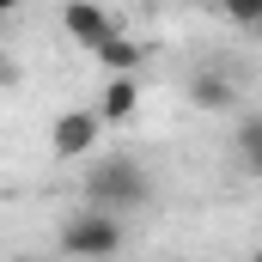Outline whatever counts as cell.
Masks as SVG:
<instances>
[{
  "mask_svg": "<svg viewBox=\"0 0 262 262\" xmlns=\"http://www.w3.org/2000/svg\"><path fill=\"white\" fill-rule=\"evenodd\" d=\"M85 201L92 207H110V213H134L152 201V177L140 159H98L85 171Z\"/></svg>",
  "mask_w": 262,
  "mask_h": 262,
  "instance_id": "1",
  "label": "cell"
},
{
  "mask_svg": "<svg viewBox=\"0 0 262 262\" xmlns=\"http://www.w3.org/2000/svg\"><path fill=\"white\" fill-rule=\"evenodd\" d=\"M55 244H61L67 256H116V250L128 244V232H122V220H116L110 207H92V201H85V213H67L61 220Z\"/></svg>",
  "mask_w": 262,
  "mask_h": 262,
  "instance_id": "2",
  "label": "cell"
},
{
  "mask_svg": "<svg viewBox=\"0 0 262 262\" xmlns=\"http://www.w3.org/2000/svg\"><path fill=\"white\" fill-rule=\"evenodd\" d=\"M61 25H67V37H73L79 49H92V55H98V49H104V43L122 31V18H116V12H104L98 0H67Z\"/></svg>",
  "mask_w": 262,
  "mask_h": 262,
  "instance_id": "3",
  "label": "cell"
},
{
  "mask_svg": "<svg viewBox=\"0 0 262 262\" xmlns=\"http://www.w3.org/2000/svg\"><path fill=\"white\" fill-rule=\"evenodd\" d=\"M98 134H104V116L98 110H67L49 128V152L55 159H85V152H98Z\"/></svg>",
  "mask_w": 262,
  "mask_h": 262,
  "instance_id": "4",
  "label": "cell"
},
{
  "mask_svg": "<svg viewBox=\"0 0 262 262\" xmlns=\"http://www.w3.org/2000/svg\"><path fill=\"white\" fill-rule=\"evenodd\" d=\"M183 92H189V104H195V110H213V116L238 110V85H232V79H226L220 67H195Z\"/></svg>",
  "mask_w": 262,
  "mask_h": 262,
  "instance_id": "5",
  "label": "cell"
},
{
  "mask_svg": "<svg viewBox=\"0 0 262 262\" xmlns=\"http://www.w3.org/2000/svg\"><path fill=\"white\" fill-rule=\"evenodd\" d=\"M134 110H140L134 73H110V85H104V98H98V116H104V122H128Z\"/></svg>",
  "mask_w": 262,
  "mask_h": 262,
  "instance_id": "6",
  "label": "cell"
},
{
  "mask_svg": "<svg viewBox=\"0 0 262 262\" xmlns=\"http://www.w3.org/2000/svg\"><path fill=\"white\" fill-rule=\"evenodd\" d=\"M232 152H238V171H244V177H262V116H238Z\"/></svg>",
  "mask_w": 262,
  "mask_h": 262,
  "instance_id": "7",
  "label": "cell"
},
{
  "mask_svg": "<svg viewBox=\"0 0 262 262\" xmlns=\"http://www.w3.org/2000/svg\"><path fill=\"white\" fill-rule=\"evenodd\" d=\"M98 61H104V67H116V73H134V67L146 61V49H140L134 37H122V31H116V37L98 49Z\"/></svg>",
  "mask_w": 262,
  "mask_h": 262,
  "instance_id": "8",
  "label": "cell"
},
{
  "mask_svg": "<svg viewBox=\"0 0 262 262\" xmlns=\"http://www.w3.org/2000/svg\"><path fill=\"white\" fill-rule=\"evenodd\" d=\"M232 31H262V0H213Z\"/></svg>",
  "mask_w": 262,
  "mask_h": 262,
  "instance_id": "9",
  "label": "cell"
},
{
  "mask_svg": "<svg viewBox=\"0 0 262 262\" xmlns=\"http://www.w3.org/2000/svg\"><path fill=\"white\" fill-rule=\"evenodd\" d=\"M6 79H12V61H6V49H0V85H6Z\"/></svg>",
  "mask_w": 262,
  "mask_h": 262,
  "instance_id": "10",
  "label": "cell"
},
{
  "mask_svg": "<svg viewBox=\"0 0 262 262\" xmlns=\"http://www.w3.org/2000/svg\"><path fill=\"white\" fill-rule=\"evenodd\" d=\"M12 6H18V0H0V12H12Z\"/></svg>",
  "mask_w": 262,
  "mask_h": 262,
  "instance_id": "11",
  "label": "cell"
}]
</instances>
